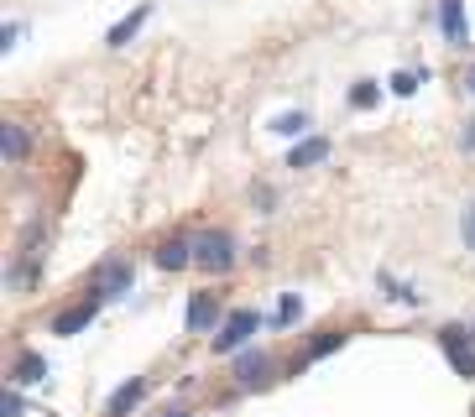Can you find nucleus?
<instances>
[{
	"mask_svg": "<svg viewBox=\"0 0 475 417\" xmlns=\"http://www.w3.org/2000/svg\"><path fill=\"white\" fill-rule=\"evenodd\" d=\"M194 267L230 271V267H236V240L225 235V230H209V235H199V240H194Z\"/></svg>",
	"mask_w": 475,
	"mask_h": 417,
	"instance_id": "f257e3e1",
	"label": "nucleus"
},
{
	"mask_svg": "<svg viewBox=\"0 0 475 417\" xmlns=\"http://www.w3.org/2000/svg\"><path fill=\"white\" fill-rule=\"evenodd\" d=\"M256 328H262V319H256L251 308H240V313H230V319H225V328L214 334V355H236V350H246Z\"/></svg>",
	"mask_w": 475,
	"mask_h": 417,
	"instance_id": "f03ea898",
	"label": "nucleus"
},
{
	"mask_svg": "<svg viewBox=\"0 0 475 417\" xmlns=\"http://www.w3.org/2000/svg\"><path fill=\"white\" fill-rule=\"evenodd\" d=\"M439 350L449 355V365L460 376H475V334H465V328H439Z\"/></svg>",
	"mask_w": 475,
	"mask_h": 417,
	"instance_id": "7ed1b4c3",
	"label": "nucleus"
},
{
	"mask_svg": "<svg viewBox=\"0 0 475 417\" xmlns=\"http://www.w3.org/2000/svg\"><path fill=\"white\" fill-rule=\"evenodd\" d=\"M99 298H120V293H131V261H105V267H94V287Z\"/></svg>",
	"mask_w": 475,
	"mask_h": 417,
	"instance_id": "20e7f679",
	"label": "nucleus"
},
{
	"mask_svg": "<svg viewBox=\"0 0 475 417\" xmlns=\"http://www.w3.org/2000/svg\"><path fill=\"white\" fill-rule=\"evenodd\" d=\"M99 293H90V298L84 302H73V308H63L58 319H53V334H63V339H68V334H79V328H90L94 324V313H99Z\"/></svg>",
	"mask_w": 475,
	"mask_h": 417,
	"instance_id": "39448f33",
	"label": "nucleus"
},
{
	"mask_svg": "<svg viewBox=\"0 0 475 417\" xmlns=\"http://www.w3.org/2000/svg\"><path fill=\"white\" fill-rule=\"evenodd\" d=\"M439 27H445L449 47H465V42H471V27H465V0H439Z\"/></svg>",
	"mask_w": 475,
	"mask_h": 417,
	"instance_id": "423d86ee",
	"label": "nucleus"
},
{
	"mask_svg": "<svg viewBox=\"0 0 475 417\" xmlns=\"http://www.w3.org/2000/svg\"><path fill=\"white\" fill-rule=\"evenodd\" d=\"M272 381V360L262 355V350H246V355L236 360V387H267Z\"/></svg>",
	"mask_w": 475,
	"mask_h": 417,
	"instance_id": "0eeeda50",
	"label": "nucleus"
},
{
	"mask_svg": "<svg viewBox=\"0 0 475 417\" xmlns=\"http://www.w3.org/2000/svg\"><path fill=\"white\" fill-rule=\"evenodd\" d=\"M188 261H194V245H188L183 235H173V240H162V245H157V267H162V271H183Z\"/></svg>",
	"mask_w": 475,
	"mask_h": 417,
	"instance_id": "6e6552de",
	"label": "nucleus"
},
{
	"mask_svg": "<svg viewBox=\"0 0 475 417\" xmlns=\"http://www.w3.org/2000/svg\"><path fill=\"white\" fill-rule=\"evenodd\" d=\"M37 381H48V360L37 350H22L16 355V387H37Z\"/></svg>",
	"mask_w": 475,
	"mask_h": 417,
	"instance_id": "1a4fd4ad",
	"label": "nucleus"
},
{
	"mask_svg": "<svg viewBox=\"0 0 475 417\" xmlns=\"http://www.w3.org/2000/svg\"><path fill=\"white\" fill-rule=\"evenodd\" d=\"M147 16H151V5H136L131 16H120L116 27H110V37H105V42H110V47H125V42L142 31V21H147Z\"/></svg>",
	"mask_w": 475,
	"mask_h": 417,
	"instance_id": "9d476101",
	"label": "nucleus"
},
{
	"mask_svg": "<svg viewBox=\"0 0 475 417\" xmlns=\"http://www.w3.org/2000/svg\"><path fill=\"white\" fill-rule=\"evenodd\" d=\"M142 396H147V381H125V387H120L110 402H105V417H125L136 402H142Z\"/></svg>",
	"mask_w": 475,
	"mask_h": 417,
	"instance_id": "9b49d317",
	"label": "nucleus"
},
{
	"mask_svg": "<svg viewBox=\"0 0 475 417\" xmlns=\"http://www.w3.org/2000/svg\"><path fill=\"white\" fill-rule=\"evenodd\" d=\"M220 319V302H214V293H194V302H188V328H209Z\"/></svg>",
	"mask_w": 475,
	"mask_h": 417,
	"instance_id": "f8f14e48",
	"label": "nucleus"
},
{
	"mask_svg": "<svg viewBox=\"0 0 475 417\" xmlns=\"http://www.w3.org/2000/svg\"><path fill=\"white\" fill-rule=\"evenodd\" d=\"M324 157H329V141H324V136H308L303 147H293L288 167H314V162H324Z\"/></svg>",
	"mask_w": 475,
	"mask_h": 417,
	"instance_id": "ddd939ff",
	"label": "nucleus"
},
{
	"mask_svg": "<svg viewBox=\"0 0 475 417\" xmlns=\"http://www.w3.org/2000/svg\"><path fill=\"white\" fill-rule=\"evenodd\" d=\"M0 151H5L11 162H22V157H27V151H31L27 131H22V125H0Z\"/></svg>",
	"mask_w": 475,
	"mask_h": 417,
	"instance_id": "4468645a",
	"label": "nucleus"
},
{
	"mask_svg": "<svg viewBox=\"0 0 475 417\" xmlns=\"http://www.w3.org/2000/svg\"><path fill=\"white\" fill-rule=\"evenodd\" d=\"M345 339H350V334H345V328H324V334H319V339H314V345H308V360H324L329 350H340V345H345Z\"/></svg>",
	"mask_w": 475,
	"mask_h": 417,
	"instance_id": "2eb2a0df",
	"label": "nucleus"
},
{
	"mask_svg": "<svg viewBox=\"0 0 475 417\" xmlns=\"http://www.w3.org/2000/svg\"><path fill=\"white\" fill-rule=\"evenodd\" d=\"M272 131H277V136H303V131H308V115H303V110H288V115L272 120Z\"/></svg>",
	"mask_w": 475,
	"mask_h": 417,
	"instance_id": "dca6fc26",
	"label": "nucleus"
},
{
	"mask_svg": "<svg viewBox=\"0 0 475 417\" xmlns=\"http://www.w3.org/2000/svg\"><path fill=\"white\" fill-rule=\"evenodd\" d=\"M376 99H382V84H371V79H360L356 89H350V105H356V110H371Z\"/></svg>",
	"mask_w": 475,
	"mask_h": 417,
	"instance_id": "f3484780",
	"label": "nucleus"
},
{
	"mask_svg": "<svg viewBox=\"0 0 475 417\" xmlns=\"http://www.w3.org/2000/svg\"><path fill=\"white\" fill-rule=\"evenodd\" d=\"M418 84H428V68L423 73H392V94H413Z\"/></svg>",
	"mask_w": 475,
	"mask_h": 417,
	"instance_id": "a211bd4d",
	"label": "nucleus"
},
{
	"mask_svg": "<svg viewBox=\"0 0 475 417\" xmlns=\"http://www.w3.org/2000/svg\"><path fill=\"white\" fill-rule=\"evenodd\" d=\"M22 413H27L22 391H5V396H0V417H22Z\"/></svg>",
	"mask_w": 475,
	"mask_h": 417,
	"instance_id": "6ab92c4d",
	"label": "nucleus"
},
{
	"mask_svg": "<svg viewBox=\"0 0 475 417\" xmlns=\"http://www.w3.org/2000/svg\"><path fill=\"white\" fill-rule=\"evenodd\" d=\"M298 313H303V302H298V298H293V293H288V298L277 302V324H293Z\"/></svg>",
	"mask_w": 475,
	"mask_h": 417,
	"instance_id": "aec40b11",
	"label": "nucleus"
},
{
	"mask_svg": "<svg viewBox=\"0 0 475 417\" xmlns=\"http://www.w3.org/2000/svg\"><path fill=\"white\" fill-rule=\"evenodd\" d=\"M465 245H471V251H475V204L465 208Z\"/></svg>",
	"mask_w": 475,
	"mask_h": 417,
	"instance_id": "412c9836",
	"label": "nucleus"
},
{
	"mask_svg": "<svg viewBox=\"0 0 475 417\" xmlns=\"http://www.w3.org/2000/svg\"><path fill=\"white\" fill-rule=\"evenodd\" d=\"M465 151H475V120L465 125Z\"/></svg>",
	"mask_w": 475,
	"mask_h": 417,
	"instance_id": "4be33fe9",
	"label": "nucleus"
},
{
	"mask_svg": "<svg viewBox=\"0 0 475 417\" xmlns=\"http://www.w3.org/2000/svg\"><path fill=\"white\" fill-rule=\"evenodd\" d=\"M465 89H471V94H475V68H471V73H465Z\"/></svg>",
	"mask_w": 475,
	"mask_h": 417,
	"instance_id": "5701e85b",
	"label": "nucleus"
},
{
	"mask_svg": "<svg viewBox=\"0 0 475 417\" xmlns=\"http://www.w3.org/2000/svg\"><path fill=\"white\" fill-rule=\"evenodd\" d=\"M168 417H194V413H168Z\"/></svg>",
	"mask_w": 475,
	"mask_h": 417,
	"instance_id": "b1692460",
	"label": "nucleus"
},
{
	"mask_svg": "<svg viewBox=\"0 0 475 417\" xmlns=\"http://www.w3.org/2000/svg\"><path fill=\"white\" fill-rule=\"evenodd\" d=\"M471 417H475V407H471Z\"/></svg>",
	"mask_w": 475,
	"mask_h": 417,
	"instance_id": "393cba45",
	"label": "nucleus"
}]
</instances>
